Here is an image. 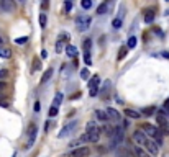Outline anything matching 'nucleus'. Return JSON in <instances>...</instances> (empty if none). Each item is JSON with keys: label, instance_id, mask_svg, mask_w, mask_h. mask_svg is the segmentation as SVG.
<instances>
[{"label": "nucleus", "instance_id": "1", "mask_svg": "<svg viewBox=\"0 0 169 157\" xmlns=\"http://www.w3.org/2000/svg\"><path fill=\"white\" fill-rule=\"evenodd\" d=\"M100 137V128L97 126L95 121H90L85 126V133L80 136L79 142H97Z\"/></svg>", "mask_w": 169, "mask_h": 157}, {"label": "nucleus", "instance_id": "2", "mask_svg": "<svg viewBox=\"0 0 169 157\" xmlns=\"http://www.w3.org/2000/svg\"><path fill=\"white\" fill-rule=\"evenodd\" d=\"M141 129H143L144 134L151 136V139L158 144V147L162 146V134H161V131L158 129V126H154V124H151V123H143L141 124Z\"/></svg>", "mask_w": 169, "mask_h": 157}, {"label": "nucleus", "instance_id": "3", "mask_svg": "<svg viewBox=\"0 0 169 157\" xmlns=\"http://www.w3.org/2000/svg\"><path fill=\"white\" fill-rule=\"evenodd\" d=\"M90 23H92V18L89 15H77L75 16V26H77V31H87L90 28Z\"/></svg>", "mask_w": 169, "mask_h": 157}, {"label": "nucleus", "instance_id": "4", "mask_svg": "<svg viewBox=\"0 0 169 157\" xmlns=\"http://www.w3.org/2000/svg\"><path fill=\"white\" fill-rule=\"evenodd\" d=\"M112 131H113V133L110 134V136H112V141H110V147L115 149L121 141H123V128H121V126H116V128H113Z\"/></svg>", "mask_w": 169, "mask_h": 157}, {"label": "nucleus", "instance_id": "5", "mask_svg": "<svg viewBox=\"0 0 169 157\" xmlns=\"http://www.w3.org/2000/svg\"><path fill=\"white\" fill-rule=\"evenodd\" d=\"M156 120H158V124H159L158 129L161 131V134H167L169 136V120L164 116V111H162V110L158 111V118Z\"/></svg>", "mask_w": 169, "mask_h": 157}, {"label": "nucleus", "instance_id": "6", "mask_svg": "<svg viewBox=\"0 0 169 157\" xmlns=\"http://www.w3.org/2000/svg\"><path fill=\"white\" fill-rule=\"evenodd\" d=\"M75 128H77V121H71V123H67V124L64 126L59 133H57V137H59V139H62V137L71 136L72 133L75 131Z\"/></svg>", "mask_w": 169, "mask_h": 157}, {"label": "nucleus", "instance_id": "7", "mask_svg": "<svg viewBox=\"0 0 169 157\" xmlns=\"http://www.w3.org/2000/svg\"><path fill=\"white\" fill-rule=\"evenodd\" d=\"M87 82H89V89H90L89 95L90 97H97L98 95V84H100V77H98V75H92Z\"/></svg>", "mask_w": 169, "mask_h": 157}, {"label": "nucleus", "instance_id": "8", "mask_svg": "<svg viewBox=\"0 0 169 157\" xmlns=\"http://www.w3.org/2000/svg\"><path fill=\"white\" fill-rule=\"evenodd\" d=\"M89 154H90V149L89 147H75V149L71 150V152L64 154L62 157H87Z\"/></svg>", "mask_w": 169, "mask_h": 157}, {"label": "nucleus", "instance_id": "9", "mask_svg": "<svg viewBox=\"0 0 169 157\" xmlns=\"http://www.w3.org/2000/svg\"><path fill=\"white\" fill-rule=\"evenodd\" d=\"M36 133H38V128L34 123L30 124V128H28V142H26V149L33 147L34 141H36Z\"/></svg>", "mask_w": 169, "mask_h": 157}, {"label": "nucleus", "instance_id": "10", "mask_svg": "<svg viewBox=\"0 0 169 157\" xmlns=\"http://www.w3.org/2000/svg\"><path fill=\"white\" fill-rule=\"evenodd\" d=\"M0 10L5 11V13L15 11V10H16V3H15V0H0Z\"/></svg>", "mask_w": 169, "mask_h": 157}, {"label": "nucleus", "instance_id": "11", "mask_svg": "<svg viewBox=\"0 0 169 157\" xmlns=\"http://www.w3.org/2000/svg\"><path fill=\"white\" fill-rule=\"evenodd\" d=\"M133 141H135V144L136 146H144V142L148 141V137H146V134H144L143 131H139V129H136L135 133H133Z\"/></svg>", "mask_w": 169, "mask_h": 157}, {"label": "nucleus", "instance_id": "12", "mask_svg": "<svg viewBox=\"0 0 169 157\" xmlns=\"http://www.w3.org/2000/svg\"><path fill=\"white\" fill-rule=\"evenodd\" d=\"M144 147H146V152L148 154H153V155H156V154H158V150H159L158 144H156L153 139H148V141L144 142Z\"/></svg>", "mask_w": 169, "mask_h": 157}, {"label": "nucleus", "instance_id": "13", "mask_svg": "<svg viewBox=\"0 0 169 157\" xmlns=\"http://www.w3.org/2000/svg\"><path fill=\"white\" fill-rule=\"evenodd\" d=\"M123 115L126 116V118H131V120H139L141 118V113L136 111V110H133V108H125Z\"/></svg>", "mask_w": 169, "mask_h": 157}, {"label": "nucleus", "instance_id": "14", "mask_svg": "<svg viewBox=\"0 0 169 157\" xmlns=\"http://www.w3.org/2000/svg\"><path fill=\"white\" fill-rule=\"evenodd\" d=\"M110 85H112V84H110V80H105V84H103V89H102V90H98V92H100V97L103 98V100H107V98H108V94H110Z\"/></svg>", "mask_w": 169, "mask_h": 157}, {"label": "nucleus", "instance_id": "15", "mask_svg": "<svg viewBox=\"0 0 169 157\" xmlns=\"http://www.w3.org/2000/svg\"><path fill=\"white\" fill-rule=\"evenodd\" d=\"M108 5H110V0H103V2L98 5V8H97V15H105L108 11Z\"/></svg>", "mask_w": 169, "mask_h": 157}, {"label": "nucleus", "instance_id": "16", "mask_svg": "<svg viewBox=\"0 0 169 157\" xmlns=\"http://www.w3.org/2000/svg\"><path fill=\"white\" fill-rule=\"evenodd\" d=\"M64 51H66V54L69 57H72V59H75V56H77V48L72 46V44H67L66 48H64Z\"/></svg>", "mask_w": 169, "mask_h": 157}, {"label": "nucleus", "instance_id": "17", "mask_svg": "<svg viewBox=\"0 0 169 157\" xmlns=\"http://www.w3.org/2000/svg\"><path fill=\"white\" fill-rule=\"evenodd\" d=\"M105 113H107V116H108V118H112V120H115V121H118V120H120V113L116 111L115 108H112V107H108Z\"/></svg>", "mask_w": 169, "mask_h": 157}, {"label": "nucleus", "instance_id": "18", "mask_svg": "<svg viewBox=\"0 0 169 157\" xmlns=\"http://www.w3.org/2000/svg\"><path fill=\"white\" fill-rule=\"evenodd\" d=\"M62 100H64L62 92H56L54 100H53V107H54V108H59V107H61V103H62Z\"/></svg>", "mask_w": 169, "mask_h": 157}, {"label": "nucleus", "instance_id": "19", "mask_svg": "<svg viewBox=\"0 0 169 157\" xmlns=\"http://www.w3.org/2000/svg\"><path fill=\"white\" fill-rule=\"evenodd\" d=\"M133 154H135V157H149V154L143 147H139V146L133 147Z\"/></svg>", "mask_w": 169, "mask_h": 157}, {"label": "nucleus", "instance_id": "20", "mask_svg": "<svg viewBox=\"0 0 169 157\" xmlns=\"http://www.w3.org/2000/svg\"><path fill=\"white\" fill-rule=\"evenodd\" d=\"M95 118H97L98 121H102V123H105V121L108 120V116H107V113L103 111V110L97 108V110H95Z\"/></svg>", "mask_w": 169, "mask_h": 157}, {"label": "nucleus", "instance_id": "21", "mask_svg": "<svg viewBox=\"0 0 169 157\" xmlns=\"http://www.w3.org/2000/svg\"><path fill=\"white\" fill-rule=\"evenodd\" d=\"M153 21H154V13L151 10H148L146 13H144V23H146V25H151Z\"/></svg>", "mask_w": 169, "mask_h": 157}, {"label": "nucleus", "instance_id": "22", "mask_svg": "<svg viewBox=\"0 0 169 157\" xmlns=\"http://www.w3.org/2000/svg\"><path fill=\"white\" fill-rule=\"evenodd\" d=\"M80 7L84 10H90L94 7V0H80Z\"/></svg>", "mask_w": 169, "mask_h": 157}, {"label": "nucleus", "instance_id": "23", "mask_svg": "<svg viewBox=\"0 0 169 157\" xmlns=\"http://www.w3.org/2000/svg\"><path fill=\"white\" fill-rule=\"evenodd\" d=\"M136 43H138V38L136 36H130V38H128V43H126V48L128 49H133L136 46Z\"/></svg>", "mask_w": 169, "mask_h": 157}, {"label": "nucleus", "instance_id": "24", "mask_svg": "<svg viewBox=\"0 0 169 157\" xmlns=\"http://www.w3.org/2000/svg\"><path fill=\"white\" fill-rule=\"evenodd\" d=\"M0 57H2V59H10V57H11V51L0 48Z\"/></svg>", "mask_w": 169, "mask_h": 157}, {"label": "nucleus", "instance_id": "25", "mask_svg": "<svg viewBox=\"0 0 169 157\" xmlns=\"http://www.w3.org/2000/svg\"><path fill=\"white\" fill-rule=\"evenodd\" d=\"M51 75H53V69H48V71H46L44 74H43V79H41V84H46V82H48V80L51 79Z\"/></svg>", "mask_w": 169, "mask_h": 157}, {"label": "nucleus", "instance_id": "26", "mask_svg": "<svg viewBox=\"0 0 169 157\" xmlns=\"http://www.w3.org/2000/svg\"><path fill=\"white\" fill-rule=\"evenodd\" d=\"M72 5H74L72 0H64V11H66V13H71Z\"/></svg>", "mask_w": 169, "mask_h": 157}, {"label": "nucleus", "instance_id": "27", "mask_svg": "<svg viewBox=\"0 0 169 157\" xmlns=\"http://www.w3.org/2000/svg\"><path fill=\"white\" fill-rule=\"evenodd\" d=\"M80 79L85 80V82L90 79V72H89V69H87V67H84L82 71H80Z\"/></svg>", "mask_w": 169, "mask_h": 157}, {"label": "nucleus", "instance_id": "28", "mask_svg": "<svg viewBox=\"0 0 169 157\" xmlns=\"http://www.w3.org/2000/svg\"><path fill=\"white\" fill-rule=\"evenodd\" d=\"M84 62H85V66H92V56H90V51H84Z\"/></svg>", "mask_w": 169, "mask_h": 157}, {"label": "nucleus", "instance_id": "29", "mask_svg": "<svg viewBox=\"0 0 169 157\" xmlns=\"http://www.w3.org/2000/svg\"><path fill=\"white\" fill-rule=\"evenodd\" d=\"M121 23H123V20L118 18V16H116V18H113V21H112L113 30H120V28H121Z\"/></svg>", "mask_w": 169, "mask_h": 157}, {"label": "nucleus", "instance_id": "30", "mask_svg": "<svg viewBox=\"0 0 169 157\" xmlns=\"http://www.w3.org/2000/svg\"><path fill=\"white\" fill-rule=\"evenodd\" d=\"M126 52H128V48H126V46H121L120 51H118V61H123L125 59Z\"/></svg>", "mask_w": 169, "mask_h": 157}, {"label": "nucleus", "instance_id": "31", "mask_svg": "<svg viewBox=\"0 0 169 157\" xmlns=\"http://www.w3.org/2000/svg\"><path fill=\"white\" fill-rule=\"evenodd\" d=\"M41 69V59H33V67H31V72H36Z\"/></svg>", "mask_w": 169, "mask_h": 157}, {"label": "nucleus", "instance_id": "32", "mask_svg": "<svg viewBox=\"0 0 169 157\" xmlns=\"http://www.w3.org/2000/svg\"><path fill=\"white\" fill-rule=\"evenodd\" d=\"M46 23H48V16H46V13H39V26L46 28Z\"/></svg>", "mask_w": 169, "mask_h": 157}, {"label": "nucleus", "instance_id": "33", "mask_svg": "<svg viewBox=\"0 0 169 157\" xmlns=\"http://www.w3.org/2000/svg\"><path fill=\"white\" fill-rule=\"evenodd\" d=\"M139 113H141V115H148V116H149V115L156 113V108H154V107H148V108H143Z\"/></svg>", "mask_w": 169, "mask_h": 157}, {"label": "nucleus", "instance_id": "34", "mask_svg": "<svg viewBox=\"0 0 169 157\" xmlns=\"http://www.w3.org/2000/svg\"><path fill=\"white\" fill-rule=\"evenodd\" d=\"M57 41H61L62 44L67 43V41H69V34H67V33H61L59 36H57Z\"/></svg>", "mask_w": 169, "mask_h": 157}, {"label": "nucleus", "instance_id": "35", "mask_svg": "<svg viewBox=\"0 0 169 157\" xmlns=\"http://www.w3.org/2000/svg\"><path fill=\"white\" fill-rule=\"evenodd\" d=\"M28 43V36H20V38H16L15 39V44H26Z\"/></svg>", "mask_w": 169, "mask_h": 157}, {"label": "nucleus", "instance_id": "36", "mask_svg": "<svg viewBox=\"0 0 169 157\" xmlns=\"http://www.w3.org/2000/svg\"><path fill=\"white\" fill-rule=\"evenodd\" d=\"M84 51H90V48H92V41L90 39H84Z\"/></svg>", "mask_w": 169, "mask_h": 157}, {"label": "nucleus", "instance_id": "37", "mask_svg": "<svg viewBox=\"0 0 169 157\" xmlns=\"http://www.w3.org/2000/svg\"><path fill=\"white\" fill-rule=\"evenodd\" d=\"M54 49H56V52H57V54H61V52H62V49H64V44H62L61 41H57V43H56V46H54Z\"/></svg>", "mask_w": 169, "mask_h": 157}, {"label": "nucleus", "instance_id": "38", "mask_svg": "<svg viewBox=\"0 0 169 157\" xmlns=\"http://www.w3.org/2000/svg\"><path fill=\"white\" fill-rule=\"evenodd\" d=\"M48 7H49V0H41V10L46 11V10H48Z\"/></svg>", "mask_w": 169, "mask_h": 157}, {"label": "nucleus", "instance_id": "39", "mask_svg": "<svg viewBox=\"0 0 169 157\" xmlns=\"http://www.w3.org/2000/svg\"><path fill=\"white\" fill-rule=\"evenodd\" d=\"M8 77V71L7 69H0V79H7Z\"/></svg>", "mask_w": 169, "mask_h": 157}, {"label": "nucleus", "instance_id": "40", "mask_svg": "<svg viewBox=\"0 0 169 157\" xmlns=\"http://www.w3.org/2000/svg\"><path fill=\"white\" fill-rule=\"evenodd\" d=\"M153 31H154L156 34H158V36H159V38H164V33H162V31L159 30V28H158V26H153Z\"/></svg>", "mask_w": 169, "mask_h": 157}, {"label": "nucleus", "instance_id": "41", "mask_svg": "<svg viewBox=\"0 0 169 157\" xmlns=\"http://www.w3.org/2000/svg\"><path fill=\"white\" fill-rule=\"evenodd\" d=\"M57 115V108H54V107H51V110H49V116L53 118V116H56Z\"/></svg>", "mask_w": 169, "mask_h": 157}, {"label": "nucleus", "instance_id": "42", "mask_svg": "<svg viewBox=\"0 0 169 157\" xmlns=\"http://www.w3.org/2000/svg\"><path fill=\"white\" fill-rule=\"evenodd\" d=\"M39 108H41V107H39V102L36 100V102H34V105H33V110H34V113H38V111H39Z\"/></svg>", "mask_w": 169, "mask_h": 157}, {"label": "nucleus", "instance_id": "43", "mask_svg": "<svg viewBox=\"0 0 169 157\" xmlns=\"http://www.w3.org/2000/svg\"><path fill=\"white\" fill-rule=\"evenodd\" d=\"M164 110H166V113H167V116H169V98L164 102Z\"/></svg>", "mask_w": 169, "mask_h": 157}, {"label": "nucleus", "instance_id": "44", "mask_svg": "<svg viewBox=\"0 0 169 157\" xmlns=\"http://www.w3.org/2000/svg\"><path fill=\"white\" fill-rule=\"evenodd\" d=\"M0 107H2V108H8V103L5 102V100H2V98H0Z\"/></svg>", "mask_w": 169, "mask_h": 157}, {"label": "nucleus", "instance_id": "45", "mask_svg": "<svg viewBox=\"0 0 169 157\" xmlns=\"http://www.w3.org/2000/svg\"><path fill=\"white\" fill-rule=\"evenodd\" d=\"M46 57H48V51L43 49V51H41V59H46Z\"/></svg>", "mask_w": 169, "mask_h": 157}, {"label": "nucleus", "instance_id": "46", "mask_svg": "<svg viewBox=\"0 0 169 157\" xmlns=\"http://www.w3.org/2000/svg\"><path fill=\"white\" fill-rule=\"evenodd\" d=\"M5 89H7V84H5V82H2V80H0V92H2V90H5Z\"/></svg>", "mask_w": 169, "mask_h": 157}, {"label": "nucleus", "instance_id": "47", "mask_svg": "<svg viewBox=\"0 0 169 157\" xmlns=\"http://www.w3.org/2000/svg\"><path fill=\"white\" fill-rule=\"evenodd\" d=\"M161 56H162V57H166V59H169V52H167V51H164Z\"/></svg>", "mask_w": 169, "mask_h": 157}, {"label": "nucleus", "instance_id": "48", "mask_svg": "<svg viewBox=\"0 0 169 157\" xmlns=\"http://www.w3.org/2000/svg\"><path fill=\"white\" fill-rule=\"evenodd\" d=\"M2 43H3V39H2V38H0V46H2Z\"/></svg>", "mask_w": 169, "mask_h": 157}, {"label": "nucleus", "instance_id": "49", "mask_svg": "<svg viewBox=\"0 0 169 157\" xmlns=\"http://www.w3.org/2000/svg\"><path fill=\"white\" fill-rule=\"evenodd\" d=\"M164 15H169V10H166V13H164Z\"/></svg>", "mask_w": 169, "mask_h": 157}, {"label": "nucleus", "instance_id": "50", "mask_svg": "<svg viewBox=\"0 0 169 157\" xmlns=\"http://www.w3.org/2000/svg\"><path fill=\"white\" fill-rule=\"evenodd\" d=\"M166 2H169V0H166Z\"/></svg>", "mask_w": 169, "mask_h": 157}, {"label": "nucleus", "instance_id": "51", "mask_svg": "<svg viewBox=\"0 0 169 157\" xmlns=\"http://www.w3.org/2000/svg\"><path fill=\"white\" fill-rule=\"evenodd\" d=\"M72 2H74V0H72Z\"/></svg>", "mask_w": 169, "mask_h": 157}]
</instances>
